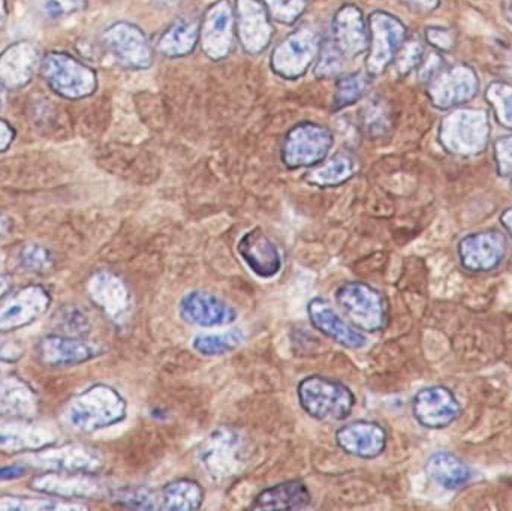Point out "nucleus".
I'll return each mask as SVG.
<instances>
[{
    "label": "nucleus",
    "instance_id": "f257e3e1",
    "mask_svg": "<svg viewBox=\"0 0 512 511\" xmlns=\"http://www.w3.org/2000/svg\"><path fill=\"white\" fill-rule=\"evenodd\" d=\"M128 404L114 387L95 384L74 396L63 410V422L80 434H93L126 419Z\"/></svg>",
    "mask_w": 512,
    "mask_h": 511
},
{
    "label": "nucleus",
    "instance_id": "f03ea898",
    "mask_svg": "<svg viewBox=\"0 0 512 511\" xmlns=\"http://www.w3.org/2000/svg\"><path fill=\"white\" fill-rule=\"evenodd\" d=\"M297 396L304 413L318 422H343L355 407V395L348 386L321 375L303 378Z\"/></svg>",
    "mask_w": 512,
    "mask_h": 511
},
{
    "label": "nucleus",
    "instance_id": "7ed1b4c3",
    "mask_svg": "<svg viewBox=\"0 0 512 511\" xmlns=\"http://www.w3.org/2000/svg\"><path fill=\"white\" fill-rule=\"evenodd\" d=\"M252 456L251 444L233 428L216 429L200 447V461L215 482L236 479Z\"/></svg>",
    "mask_w": 512,
    "mask_h": 511
},
{
    "label": "nucleus",
    "instance_id": "20e7f679",
    "mask_svg": "<svg viewBox=\"0 0 512 511\" xmlns=\"http://www.w3.org/2000/svg\"><path fill=\"white\" fill-rule=\"evenodd\" d=\"M42 77L60 98L69 101L89 98L98 90V75L86 63L66 51H48L41 59Z\"/></svg>",
    "mask_w": 512,
    "mask_h": 511
},
{
    "label": "nucleus",
    "instance_id": "39448f33",
    "mask_svg": "<svg viewBox=\"0 0 512 511\" xmlns=\"http://www.w3.org/2000/svg\"><path fill=\"white\" fill-rule=\"evenodd\" d=\"M490 138L489 114L483 110H454L439 129V141L451 155L475 156L486 150Z\"/></svg>",
    "mask_w": 512,
    "mask_h": 511
},
{
    "label": "nucleus",
    "instance_id": "423d86ee",
    "mask_svg": "<svg viewBox=\"0 0 512 511\" xmlns=\"http://www.w3.org/2000/svg\"><path fill=\"white\" fill-rule=\"evenodd\" d=\"M337 305L349 323L366 333H378L388 321L384 296L366 282H345L336 290Z\"/></svg>",
    "mask_w": 512,
    "mask_h": 511
},
{
    "label": "nucleus",
    "instance_id": "0eeeda50",
    "mask_svg": "<svg viewBox=\"0 0 512 511\" xmlns=\"http://www.w3.org/2000/svg\"><path fill=\"white\" fill-rule=\"evenodd\" d=\"M333 144V134L327 126L300 122L286 134L280 156L289 170L312 168L327 159Z\"/></svg>",
    "mask_w": 512,
    "mask_h": 511
},
{
    "label": "nucleus",
    "instance_id": "6e6552de",
    "mask_svg": "<svg viewBox=\"0 0 512 511\" xmlns=\"http://www.w3.org/2000/svg\"><path fill=\"white\" fill-rule=\"evenodd\" d=\"M321 35L315 27H297L274 48L270 57V68L274 74L285 80H297L306 75L315 63L321 47Z\"/></svg>",
    "mask_w": 512,
    "mask_h": 511
},
{
    "label": "nucleus",
    "instance_id": "1a4fd4ad",
    "mask_svg": "<svg viewBox=\"0 0 512 511\" xmlns=\"http://www.w3.org/2000/svg\"><path fill=\"white\" fill-rule=\"evenodd\" d=\"M105 50L128 69L144 71L153 65L155 54L146 33L131 21H116L101 33Z\"/></svg>",
    "mask_w": 512,
    "mask_h": 511
},
{
    "label": "nucleus",
    "instance_id": "9d476101",
    "mask_svg": "<svg viewBox=\"0 0 512 511\" xmlns=\"http://www.w3.org/2000/svg\"><path fill=\"white\" fill-rule=\"evenodd\" d=\"M369 56L367 74L379 75L396 60L405 44L406 27L396 15L387 11H373L369 15Z\"/></svg>",
    "mask_w": 512,
    "mask_h": 511
},
{
    "label": "nucleus",
    "instance_id": "9b49d317",
    "mask_svg": "<svg viewBox=\"0 0 512 511\" xmlns=\"http://www.w3.org/2000/svg\"><path fill=\"white\" fill-rule=\"evenodd\" d=\"M27 467L38 468L48 473H74L93 474L99 473L104 467V459L96 452L81 444H66V446L45 447V449L33 452V455L24 458Z\"/></svg>",
    "mask_w": 512,
    "mask_h": 511
},
{
    "label": "nucleus",
    "instance_id": "f8f14e48",
    "mask_svg": "<svg viewBox=\"0 0 512 511\" xmlns=\"http://www.w3.org/2000/svg\"><path fill=\"white\" fill-rule=\"evenodd\" d=\"M234 23V8L230 0H216L204 12L200 24L201 48L213 62H221L233 53L236 45Z\"/></svg>",
    "mask_w": 512,
    "mask_h": 511
},
{
    "label": "nucleus",
    "instance_id": "ddd939ff",
    "mask_svg": "<svg viewBox=\"0 0 512 511\" xmlns=\"http://www.w3.org/2000/svg\"><path fill=\"white\" fill-rule=\"evenodd\" d=\"M480 90V80L474 68L459 63L451 68L442 69L435 77L430 78V101L439 110H450L457 105L472 101Z\"/></svg>",
    "mask_w": 512,
    "mask_h": 511
},
{
    "label": "nucleus",
    "instance_id": "4468645a",
    "mask_svg": "<svg viewBox=\"0 0 512 511\" xmlns=\"http://www.w3.org/2000/svg\"><path fill=\"white\" fill-rule=\"evenodd\" d=\"M107 348L83 336L50 335L41 339L38 356L48 368H71L98 359Z\"/></svg>",
    "mask_w": 512,
    "mask_h": 511
},
{
    "label": "nucleus",
    "instance_id": "2eb2a0df",
    "mask_svg": "<svg viewBox=\"0 0 512 511\" xmlns=\"http://www.w3.org/2000/svg\"><path fill=\"white\" fill-rule=\"evenodd\" d=\"M236 36L246 53H264L273 41L274 27L261 0H236Z\"/></svg>",
    "mask_w": 512,
    "mask_h": 511
},
{
    "label": "nucleus",
    "instance_id": "dca6fc26",
    "mask_svg": "<svg viewBox=\"0 0 512 511\" xmlns=\"http://www.w3.org/2000/svg\"><path fill=\"white\" fill-rule=\"evenodd\" d=\"M462 413L460 402L450 389L430 386L421 389L412 399V414L418 425L432 431H441L453 425Z\"/></svg>",
    "mask_w": 512,
    "mask_h": 511
},
{
    "label": "nucleus",
    "instance_id": "f3484780",
    "mask_svg": "<svg viewBox=\"0 0 512 511\" xmlns=\"http://www.w3.org/2000/svg\"><path fill=\"white\" fill-rule=\"evenodd\" d=\"M507 237L498 230H484L469 234L460 240V263L463 269L474 273L495 270L507 254Z\"/></svg>",
    "mask_w": 512,
    "mask_h": 511
},
{
    "label": "nucleus",
    "instance_id": "a211bd4d",
    "mask_svg": "<svg viewBox=\"0 0 512 511\" xmlns=\"http://www.w3.org/2000/svg\"><path fill=\"white\" fill-rule=\"evenodd\" d=\"M179 315L189 326L204 329L231 326L239 317L233 305L203 290L189 291L182 297Z\"/></svg>",
    "mask_w": 512,
    "mask_h": 511
},
{
    "label": "nucleus",
    "instance_id": "6ab92c4d",
    "mask_svg": "<svg viewBox=\"0 0 512 511\" xmlns=\"http://www.w3.org/2000/svg\"><path fill=\"white\" fill-rule=\"evenodd\" d=\"M59 434L51 426L30 419H0V452H38L54 446Z\"/></svg>",
    "mask_w": 512,
    "mask_h": 511
},
{
    "label": "nucleus",
    "instance_id": "aec40b11",
    "mask_svg": "<svg viewBox=\"0 0 512 511\" xmlns=\"http://www.w3.org/2000/svg\"><path fill=\"white\" fill-rule=\"evenodd\" d=\"M87 293L92 302L113 323L123 324L132 311V297L128 285L111 272H98L87 282Z\"/></svg>",
    "mask_w": 512,
    "mask_h": 511
},
{
    "label": "nucleus",
    "instance_id": "412c9836",
    "mask_svg": "<svg viewBox=\"0 0 512 511\" xmlns=\"http://www.w3.org/2000/svg\"><path fill=\"white\" fill-rule=\"evenodd\" d=\"M307 317H309L313 329L318 330L319 333L346 350H361L367 345L366 336L360 330L355 329L351 323L343 320L334 311L333 306L322 297H315L307 303Z\"/></svg>",
    "mask_w": 512,
    "mask_h": 511
},
{
    "label": "nucleus",
    "instance_id": "4be33fe9",
    "mask_svg": "<svg viewBox=\"0 0 512 511\" xmlns=\"http://www.w3.org/2000/svg\"><path fill=\"white\" fill-rule=\"evenodd\" d=\"M50 293L41 285H29L0 306V333L29 326L47 312Z\"/></svg>",
    "mask_w": 512,
    "mask_h": 511
},
{
    "label": "nucleus",
    "instance_id": "5701e85b",
    "mask_svg": "<svg viewBox=\"0 0 512 511\" xmlns=\"http://www.w3.org/2000/svg\"><path fill=\"white\" fill-rule=\"evenodd\" d=\"M336 443L346 455L358 459H376L387 449L388 437L379 423L355 420L337 429Z\"/></svg>",
    "mask_w": 512,
    "mask_h": 511
},
{
    "label": "nucleus",
    "instance_id": "b1692460",
    "mask_svg": "<svg viewBox=\"0 0 512 511\" xmlns=\"http://www.w3.org/2000/svg\"><path fill=\"white\" fill-rule=\"evenodd\" d=\"M41 51L30 41H17L0 53V87L21 89L41 66Z\"/></svg>",
    "mask_w": 512,
    "mask_h": 511
},
{
    "label": "nucleus",
    "instance_id": "393cba45",
    "mask_svg": "<svg viewBox=\"0 0 512 511\" xmlns=\"http://www.w3.org/2000/svg\"><path fill=\"white\" fill-rule=\"evenodd\" d=\"M334 44L345 59H357L369 50V26L364 20L363 11L354 3H345L337 9L333 18Z\"/></svg>",
    "mask_w": 512,
    "mask_h": 511
},
{
    "label": "nucleus",
    "instance_id": "a878e982",
    "mask_svg": "<svg viewBox=\"0 0 512 511\" xmlns=\"http://www.w3.org/2000/svg\"><path fill=\"white\" fill-rule=\"evenodd\" d=\"M242 260L262 279H271L282 270V257L273 240L264 231L255 228L240 239L237 246Z\"/></svg>",
    "mask_w": 512,
    "mask_h": 511
},
{
    "label": "nucleus",
    "instance_id": "bb28decb",
    "mask_svg": "<svg viewBox=\"0 0 512 511\" xmlns=\"http://www.w3.org/2000/svg\"><path fill=\"white\" fill-rule=\"evenodd\" d=\"M30 488L59 498H96L102 494V486L90 474L47 473L32 479Z\"/></svg>",
    "mask_w": 512,
    "mask_h": 511
},
{
    "label": "nucleus",
    "instance_id": "cd10ccee",
    "mask_svg": "<svg viewBox=\"0 0 512 511\" xmlns=\"http://www.w3.org/2000/svg\"><path fill=\"white\" fill-rule=\"evenodd\" d=\"M312 503V494L301 480H288L256 495L252 510H303Z\"/></svg>",
    "mask_w": 512,
    "mask_h": 511
},
{
    "label": "nucleus",
    "instance_id": "c85d7f7f",
    "mask_svg": "<svg viewBox=\"0 0 512 511\" xmlns=\"http://www.w3.org/2000/svg\"><path fill=\"white\" fill-rule=\"evenodd\" d=\"M38 413L35 392L20 378H0V419H33Z\"/></svg>",
    "mask_w": 512,
    "mask_h": 511
},
{
    "label": "nucleus",
    "instance_id": "c756f323",
    "mask_svg": "<svg viewBox=\"0 0 512 511\" xmlns=\"http://www.w3.org/2000/svg\"><path fill=\"white\" fill-rule=\"evenodd\" d=\"M200 24L192 17L179 18L162 33L156 50L168 59L189 56L200 42Z\"/></svg>",
    "mask_w": 512,
    "mask_h": 511
},
{
    "label": "nucleus",
    "instance_id": "7c9ffc66",
    "mask_svg": "<svg viewBox=\"0 0 512 511\" xmlns=\"http://www.w3.org/2000/svg\"><path fill=\"white\" fill-rule=\"evenodd\" d=\"M358 162L351 153H337L304 174V182L318 188H336L357 174Z\"/></svg>",
    "mask_w": 512,
    "mask_h": 511
},
{
    "label": "nucleus",
    "instance_id": "2f4dec72",
    "mask_svg": "<svg viewBox=\"0 0 512 511\" xmlns=\"http://www.w3.org/2000/svg\"><path fill=\"white\" fill-rule=\"evenodd\" d=\"M159 510L191 511L201 509L204 503V488L192 479H176L165 483L158 491Z\"/></svg>",
    "mask_w": 512,
    "mask_h": 511
},
{
    "label": "nucleus",
    "instance_id": "473e14b6",
    "mask_svg": "<svg viewBox=\"0 0 512 511\" xmlns=\"http://www.w3.org/2000/svg\"><path fill=\"white\" fill-rule=\"evenodd\" d=\"M426 473L436 485L448 491L463 488L471 479L468 465L453 453L436 452L427 459Z\"/></svg>",
    "mask_w": 512,
    "mask_h": 511
},
{
    "label": "nucleus",
    "instance_id": "72a5a7b5",
    "mask_svg": "<svg viewBox=\"0 0 512 511\" xmlns=\"http://www.w3.org/2000/svg\"><path fill=\"white\" fill-rule=\"evenodd\" d=\"M245 342L243 330L234 329L221 335H197L192 341V348L201 356L218 357L233 353Z\"/></svg>",
    "mask_w": 512,
    "mask_h": 511
},
{
    "label": "nucleus",
    "instance_id": "f704fd0d",
    "mask_svg": "<svg viewBox=\"0 0 512 511\" xmlns=\"http://www.w3.org/2000/svg\"><path fill=\"white\" fill-rule=\"evenodd\" d=\"M369 84V77L361 72L340 77L336 84V92H334L333 110L340 111L357 104L366 95Z\"/></svg>",
    "mask_w": 512,
    "mask_h": 511
},
{
    "label": "nucleus",
    "instance_id": "c9c22d12",
    "mask_svg": "<svg viewBox=\"0 0 512 511\" xmlns=\"http://www.w3.org/2000/svg\"><path fill=\"white\" fill-rule=\"evenodd\" d=\"M84 504L63 503L59 500H42V498L17 497L5 495L0 497V510L5 511H68L86 510Z\"/></svg>",
    "mask_w": 512,
    "mask_h": 511
},
{
    "label": "nucleus",
    "instance_id": "e433bc0d",
    "mask_svg": "<svg viewBox=\"0 0 512 511\" xmlns=\"http://www.w3.org/2000/svg\"><path fill=\"white\" fill-rule=\"evenodd\" d=\"M113 503L128 509L159 510L158 491H153L144 486H125V488L113 489L110 492Z\"/></svg>",
    "mask_w": 512,
    "mask_h": 511
},
{
    "label": "nucleus",
    "instance_id": "4c0bfd02",
    "mask_svg": "<svg viewBox=\"0 0 512 511\" xmlns=\"http://www.w3.org/2000/svg\"><path fill=\"white\" fill-rule=\"evenodd\" d=\"M361 126L369 137L379 138L388 134L391 126L390 108L384 99H372L361 111Z\"/></svg>",
    "mask_w": 512,
    "mask_h": 511
},
{
    "label": "nucleus",
    "instance_id": "58836bf2",
    "mask_svg": "<svg viewBox=\"0 0 512 511\" xmlns=\"http://www.w3.org/2000/svg\"><path fill=\"white\" fill-rule=\"evenodd\" d=\"M486 96L498 122L505 128L512 129V84L496 81L490 84Z\"/></svg>",
    "mask_w": 512,
    "mask_h": 511
},
{
    "label": "nucleus",
    "instance_id": "ea45409f",
    "mask_svg": "<svg viewBox=\"0 0 512 511\" xmlns=\"http://www.w3.org/2000/svg\"><path fill=\"white\" fill-rule=\"evenodd\" d=\"M343 56L333 38L322 39L318 57L315 60V75L318 78L336 77L343 69Z\"/></svg>",
    "mask_w": 512,
    "mask_h": 511
},
{
    "label": "nucleus",
    "instance_id": "a19ab883",
    "mask_svg": "<svg viewBox=\"0 0 512 511\" xmlns=\"http://www.w3.org/2000/svg\"><path fill=\"white\" fill-rule=\"evenodd\" d=\"M271 20L285 26H294L309 5V0H261Z\"/></svg>",
    "mask_w": 512,
    "mask_h": 511
},
{
    "label": "nucleus",
    "instance_id": "79ce46f5",
    "mask_svg": "<svg viewBox=\"0 0 512 511\" xmlns=\"http://www.w3.org/2000/svg\"><path fill=\"white\" fill-rule=\"evenodd\" d=\"M56 326L63 335L83 336L90 329V317L78 306H65L57 312Z\"/></svg>",
    "mask_w": 512,
    "mask_h": 511
},
{
    "label": "nucleus",
    "instance_id": "37998d69",
    "mask_svg": "<svg viewBox=\"0 0 512 511\" xmlns=\"http://www.w3.org/2000/svg\"><path fill=\"white\" fill-rule=\"evenodd\" d=\"M53 258L47 248L41 245H26L20 251V264L30 272H45L50 269Z\"/></svg>",
    "mask_w": 512,
    "mask_h": 511
},
{
    "label": "nucleus",
    "instance_id": "c03bdc74",
    "mask_svg": "<svg viewBox=\"0 0 512 511\" xmlns=\"http://www.w3.org/2000/svg\"><path fill=\"white\" fill-rule=\"evenodd\" d=\"M424 47L418 41H408L402 45L396 56L397 72L408 75L423 63Z\"/></svg>",
    "mask_w": 512,
    "mask_h": 511
},
{
    "label": "nucleus",
    "instance_id": "a18cd8bd",
    "mask_svg": "<svg viewBox=\"0 0 512 511\" xmlns=\"http://www.w3.org/2000/svg\"><path fill=\"white\" fill-rule=\"evenodd\" d=\"M45 17L51 20H62L69 15L77 14L83 8V0H36Z\"/></svg>",
    "mask_w": 512,
    "mask_h": 511
},
{
    "label": "nucleus",
    "instance_id": "49530a36",
    "mask_svg": "<svg viewBox=\"0 0 512 511\" xmlns=\"http://www.w3.org/2000/svg\"><path fill=\"white\" fill-rule=\"evenodd\" d=\"M496 165L498 173L507 177L512 174V135L510 137L499 138L495 144Z\"/></svg>",
    "mask_w": 512,
    "mask_h": 511
},
{
    "label": "nucleus",
    "instance_id": "de8ad7c7",
    "mask_svg": "<svg viewBox=\"0 0 512 511\" xmlns=\"http://www.w3.org/2000/svg\"><path fill=\"white\" fill-rule=\"evenodd\" d=\"M426 38L433 47L442 51H450L454 47V32L447 27L433 26L426 30Z\"/></svg>",
    "mask_w": 512,
    "mask_h": 511
},
{
    "label": "nucleus",
    "instance_id": "09e8293b",
    "mask_svg": "<svg viewBox=\"0 0 512 511\" xmlns=\"http://www.w3.org/2000/svg\"><path fill=\"white\" fill-rule=\"evenodd\" d=\"M24 350L17 342L0 338V362L14 363L23 357Z\"/></svg>",
    "mask_w": 512,
    "mask_h": 511
},
{
    "label": "nucleus",
    "instance_id": "8fccbe9b",
    "mask_svg": "<svg viewBox=\"0 0 512 511\" xmlns=\"http://www.w3.org/2000/svg\"><path fill=\"white\" fill-rule=\"evenodd\" d=\"M15 138V131L8 122L0 119V153L9 149Z\"/></svg>",
    "mask_w": 512,
    "mask_h": 511
},
{
    "label": "nucleus",
    "instance_id": "3c124183",
    "mask_svg": "<svg viewBox=\"0 0 512 511\" xmlns=\"http://www.w3.org/2000/svg\"><path fill=\"white\" fill-rule=\"evenodd\" d=\"M402 2L418 12H430L439 6V0H402Z\"/></svg>",
    "mask_w": 512,
    "mask_h": 511
},
{
    "label": "nucleus",
    "instance_id": "603ef678",
    "mask_svg": "<svg viewBox=\"0 0 512 511\" xmlns=\"http://www.w3.org/2000/svg\"><path fill=\"white\" fill-rule=\"evenodd\" d=\"M26 473V467L23 465H12V467L0 468V482L3 480L18 479Z\"/></svg>",
    "mask_w": 512,
    "mask_h": 511
},
{
    "label": "nucleus",
    "instance_id": "864d4df0",
    "mask_svg": "<svg viewBox=\"0 0 512 511\" xmlns=\"http://www.w3.org/2000/svg\"><path fill=\"white\" fill-rule=\"evenodd\" d=\"M501 224L502 227L505 228V231H507V233L510 234L512 239V207H510V209H507L505 210L504 213H502Z\"/></svg>",
    "mask_w": 512,
    "mask_h": 511
},
{
    "label": "nucleus",
    "instance_id": "5fc2aeb1",
    "mask_svg": "<svg viewBox=\"0 0 512 511\" xmlns=\"http://www.w3.org/2000/svg\"><path fill=\"white\" fill-rule=\"evenodd\" d=\"M12 279L9 276H0V299L11 290Z\"/></svg>",
    "mask_w": 512,
    "mask_h": 511
},
{
    "label": "nucleus",
    "instance_id": "6e6d98bb",
    "mask_svg": "<svg viewBox=\"0 0 512 511\" xmlns=\"http://www.w3.org/2000/svg\"><path fill=\"white\" fill-rule=\"evenodd\" d=\"M6 18H8V3L6 0H0V27L5 24Z\"/></svg>",
    "mask_w": 512,
    "mask_h": 511
},
{
    "label": "nucleus",
    "instance_id": "4d7b16f0",
    "mask_svg": "<svg viewBox=\"0 0 512 511\" xmlns=\"http://www.w3.org/2000/svg\"><path fill=\"white\" fill-rule=\"evenodd\" d=\"M9 222L6 221L5 216L0 215V237L8 231Z\"/></svg>",
    "mask_w": 512,
    "mask_h": 511
},
{
    "label": "nucleus",
    "instance_id": "13d9d810",
    "mask_svg": "<svg viewBox=\"0 0 512 511\" xmlns=\"http://www.w3.org/2000/svg\"><path fill=\"white\" fill-rule=\"evenodd\" d=\"M3 101H5V99H3L2 87H0V108L3 107Z\"/></svg>",
    "mask_w": 512,
    "mask_h": 511
},
{
    "label": "nucleus",
    "instance_id": "bf43d9fd",
    "mask_svg": "<svg viewBox=\"0 0 512 511\" xmlns=\"http://www.w3.org/2000/svg\"><path fill=\"white\" fill-rule=\"evenodd\" d=\"M159 3H164V5H168V3L176 2V0H158Z\"/></svg>",
    "mask_w": 512,
    "mask_h": 511
},
{
    "label": "nucleus",
    "instance_id": "052dcab7",
    "mask_svg": "<svg viewBox=\"0 0 512 511\" xmlns=\"http://www.w3.org/2000/svg\"><path fill=\"white\" fill-rule=\"evenodd\" d=\"M508 17H510L512 21V5L510 6V9H508Z\"/></svg>",
    "mask_w": 512,
    "mask_h": 511
},
{
    "label": "nucleus",
    "instance_id": "680f3d73",
    "mask_svg": "<svg viewBox=\"0 0 512 511\" xmlns=\"http://www.w3.org/2000/svg\"><path fill=\"white\" fill-rule=\"evenodd\" d=\"M511 186H512V183H511Z\"/></svg>",
    "mask_w": 512,
    "mask_h": 511
}]
</instances>
